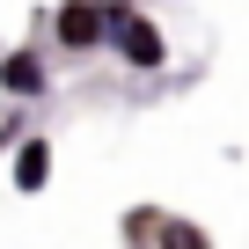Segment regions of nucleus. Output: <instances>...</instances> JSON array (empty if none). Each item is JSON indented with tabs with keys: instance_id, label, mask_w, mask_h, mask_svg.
Wrapping results in <instances>:
<instances>
[{
	"instance_id": "1",
	"label": "nucleus",
	"mask_w": 249,
	"mask_h": 249,
	"mask_svg": "<svg viewBox=\"0 0 249 249\" xmlns=\"http://www.w3.org/2000/svg\"><path fill=\"white\" fill-rule=\"evenodd\" d=\"M103 52L124 73H169V30L140 0H103Z\"/></svg>"
},
{
	"instance_id": "5",
	"label": "nucleus",
	"mask_w": 249,
	"mask_h": 249,
	"mask_svg": "<svg viewBox=\"0 0 249 249\" xmlns=\"http://www.w3.org/2000/svg\"><path fill=\"white\" fill-rule=\"evenodd\" d=\"M52 169H59V147H52V132L30 124V132L8 147V183H15L22 198H44V191H52Z\"/></svg>"
},
{
	"instance_id": "6",
	"label": "nucleus",
	"mask_w": 249,
	"mask_h": 249,
	"mask_svg": "<svg viewBox=\"0 0 249 249\" xmlns=\"http://www.w3.org/2000/svg\"><path fill=\"white\" fill-rule=\"evenodd\" d=\"M22 132H30V110H15V103H8V117H0V154H8Z\"/></svg>"
},
{
	"instance_id": "4",
	"label": "nucleus",
	"mask_w": 249,
	"mask_h": 249,
	"mask_svg": "<svg viewBox=\"0 0 249 249\" xmlns=\"http://www.w3.org/2000/svg\"><path fill=\"white\" fill-rule=\"evenodd\" d=\"M44 30L66 59H95L103 52V0H59V8H44Z\"/></svg>"
},
{
	"instance_id": "2",
	"label": "nucleus",
	"mask_w": 249,
	"mask_h": 249,
	"mask_svg": "<svg viewBox=\"0 0 249 249\" xmlns=\"http://www.w3.org/2000/svg\"><path fill=\"white\" fill-rule=\"evenodd\" d=\"M117 234L124 249H213V234L183 213H161V205H124L117 213Z\"/></svg>"
},
{
	"instance_id": "3",
	"label": "nucleus",
	"mask_w": 249,
	"mask_h": 249,
	"mask_svg": "<svg viewBox=\"0 0 249 249\" xmlns=\"http://www.w3.org/2000/svg\"><path fill=\"white\" fill-rule=\"evenodd\" d=\"M52 88H59V73H52V59H44L30 37L0 52V103H15V110H37V103H52Z\"/></svg>"
}]
</instances>
